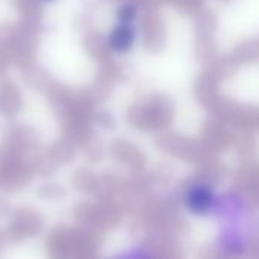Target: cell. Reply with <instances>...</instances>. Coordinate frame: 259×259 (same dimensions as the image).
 Returning <instances> with one entry per match:
<instances>
[{
    "label": "cell",
    "instance_id": "cell-3",
    "mask_svg": "<svg viewBox=\"0 0 259 259\" xmlns=\"http://www.w3.org/2000/svg\"><path fill=\"white\" fill-rule=\"evenodd\" d=\"M137 29L132 23H120L111 30L106 44L114 53H127L137 42Z\"/></svg>",
    "mask_w": 259,
    "mask_h": 259
},
{
    "label": "cell",
    "instance_id": "cell-4",
    "mask_svg": "<svg viewBox=\"0 0 259 259\" xmlns=\"http://www.w3.org/2000/svg\"><path fill=\"white\" fill-rule=\"evenodd\" d=\"M138 15V9L134 3H123L117 9V18L120 23H134Z\"/></svg>",
    "mask_w": 259,
    "mask_h": 259
},
{
    "label": "cell",
    "instance_id": "cell-5",
    "mask_svg": "<svg viewBox=\"0 0 259 259\" xmlns=\"http://www.w3.org/2000/svg\"><path fill=\"white\" fill-rule=\"evenodd\" d=\"M44 2H52V0H44Z\"/></svg>",
    "mask_w": 259,
    "mask_h": 259
},
{
    "label": "cell",
    "instance_id": "cell-2",
    "mask_svg": "<svg viewBox=\"0 0 259 259\" xmlns=\"http://www.w3.org/2000/svg\"><path fill=\"white\" fill-rule=\"evenodd\" d=\"M219 194L215 193L214 187L208 182L199 181L191 184L182 197L185 209L196 215V217H205L211 215L214 212V208L217 205Z\"/></svg>",
    "mask_w": 259,
    "mask_h": 259
},
{
    "label": "cell",
    "instance_id": "cell-1",
    "mask_svg": "<svg viewBox=\"0 0 259 259\" xmlns=\"http://www.w3.org/2000/svg\"><path fill=\"white\" fill-rule=\"evenodd\" d=\"M212 215L222 222L215 249L225 256L244 255L252 241V219L246 202L237 194L219 196Z\"/></svg>",
    "mask_w": 259,
    "mask_h": 259
}]
</instances>
